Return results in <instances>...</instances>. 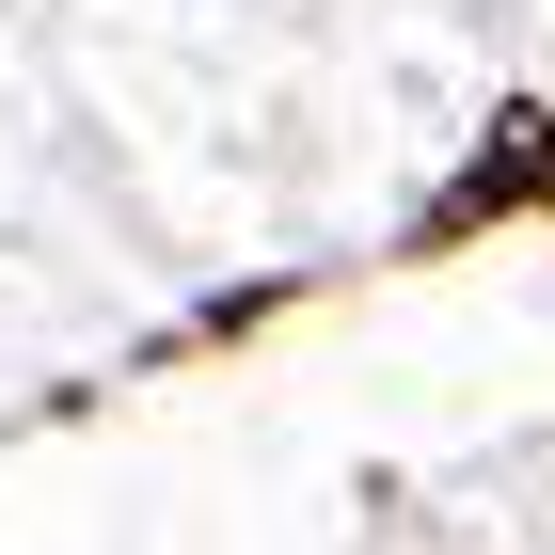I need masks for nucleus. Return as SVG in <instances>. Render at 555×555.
Masks as SVG:
<instances>
[{
	"mask_svg": "<svg viewBox=\"0 0 555 555\" xmlns=\"http://www.w3.org/2000/svg\"><path fill=\"white\" fill-rule=\"evenodd\" d=\"M222 16H255V0H222Z\"/></svg>",
	"mask_w": 555,
	"mask_h": 555,
	"instance_id": "f257e3e1",
	"label": "nucleus"
}]
</instances>
